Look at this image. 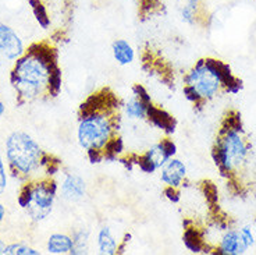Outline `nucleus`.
<instances>
[{
	"label": "nucleus",
	"mask_w": 256,
	"mask_h": 255,
	"mask_svg": "<svg viewBox=\"0 0 256 255\" xmlns=\"http://www.w3.org/2000/svg\"><path fill=\"white\" fill-rule=\"evenodd\" d=\"M122 117V99L108 87L90 94L82 102L77 140L92 163L120 159L124 155L120 135Z\"/></svg>",
	"instance_id": "nucleus-1"
},
{
	"label": "nucleus",
	"mask_w": 256,
	"mask_h": 255,
	"mask_svg": "<svg viewBox=\"0 0 256 255\" xmlns=\"http://www.w3.org/2000/svg\"><path fill=\"white\" fill-rule=\"evenodd\" d=\"M10 83L22 103L58 96L62 88V70L56 49L46 42L32 44L14 62Z\"/></svg>",
	"instance_id": "nucleus-2"
},
{
	"label": "nucleus",
	"mask_w": 256,
	"mask_h": 255,
	"mask_svg": "<svg viewBox=\"0 0 256 255\" xmlns=\"http://www.w3.org/2000/svg\"><path fill=\"white\" fill-rule=\"evenodd\" d=\"M213 160L218 172L232 185H244V177L250 170L252 144L237 112H230L218 128L213 145Z\"/></svg>",
	"instance_id": "nucleus-3"
},
{
	"label": "nucleus",
	"mask_w": 256,
	"mask_h": 255,
	"mask_svg": "<svg viewBox=\"0 0 256 255\" xmlns=\"http://www.w3.org/2000/svg\"><path fill=\"white\" fill-rule=\"evenodd\" d=\"M4 147L10 172L24 183L40 177H53L62 167L60 160L44 152L38 142L24 131L12 133Z\"/></svg>",
	"instance_id": "nucleus-4"
},
{
	"label": "nucleus",
	"mask_w": 256,
	"mask_h": 255,
	"mask_svg": "<svg viewBox=\"0 0 256 255\" xmlns=\"http://www.w3.org/2000/svg\"><path fill=\"white\" fill-rule=\"evenodd\" d=\"M182 90L190 102L195 106H204L224 92H237L240 81L223 62L202 59L186 73Z\"/></svg>",
	"instance_id": "nucleus-5"
},
{
	"label": "nucleus",
	"mask_w": 256,
	"mask_h": 255,
	"mask_svg": "<svg viewBox=\"0 0 256 255\" xmlns=\"http://www.w3.org/2000/svg\"><path fill=\"white\" fill-rule=\"evenodd\" d=\"M58 192V184L53 177L26 181L18 195V204L35 222L45 220L53 210Z\"/></svg>",
	"instance_id": "nucleus-6"
},
{
	"label": "nucleus",
	"mask_w": 256,
	"mask_h": 255,
	"mask_svg": "<svg viewBox=\"0 0 256 255\" xmlns=\"http://www.w3.org/2000/svg\"><path fill=\"white\" fill-rule=\"evenodd\" d=\"M176 155V144L170 138H163L159 142L149 147L140 155H135L132 163L138 166L142 172L154 173L159 172L167 160Z\"/></svg>",
	"instance_id": "nucleus-7"
},
{
	"label": "nucleus",
	"mask_w": 256,
	"mask_h": 255,
	"mask_svg": "<svg viewBox=\"0 0 256 255\" xmlns=\"http://www.w3.org/2000/svg\"><path fill=\"white\" fill-rule=\"evenodd\" d=\"M160 180L164 184L168 197L173 201H177L186 180V166L184 162L174 156L170 158L166 165L160 169Z\"/></svg>",
	"instance_id": "nucleus-8"
},
{
	"label": "nucleus",
	"mask_w": 256,
	"mask_h": 255,
	"mask_svg": "<svg viewBox=\"0 0 256 255\" xmlns=\"http://www.w3.org/2000/svg\"><path fill=\"white\" fill-rule=\"evenodd\" d=\"M154 106V105L146 91L141 85H135L132 88V95L130 96L127 102L122 103V115H126L130 120L149 123Z\"/></svg>",
	"instance_id": "nucleus-9"
},
{
	"label": "nucleus",
	"mask_w": 256,
	"mask_h": 255,
	"mask_svg": "<svg viewBox=\"0 0 256 255\" xmlns=\"http://www.w3.org/2000/svg\"><path fill=\"white\" fill-rule=\"evenodd\" d=\"M176 10L180 20L191 27L209 26L210 14L205 0H176Z\"/></svg>",
	"instance_id": "nucleus-10"
},
{
	"label": "nucleus",
	"mask_w": 256,
	"mask_h": 255,
	"mask_svg": "<svg viewBox=\"0 0 256 255\" xmlns=\"http://www.w3.org/2000/svg\"><path fill=\"white\" fill-rule=\"evenodd\" d=\"M26 53V46L18 34L10 26L0 23V55L6 60L16 62Z\"/></svg>",
	"instance_id": "nucleus-11"
},
{
	"label": "nucleus",
	"mask_w": 256,
	"mask_h": 255,
	"mask_svg": "<svg viewBox=\"0 0 256 255\" xmlns=\"http://www.w3.org/2000/svg\"><path fill=\"white\" fill-rule=\"evenodd\" d=\"M58 192L66 201L76 202L85 197L86 183L81 176H78L76 173H66L62 180V184L58 185Z\"/></svg>",
	"instance_id": "nucleus-12"
},
{
	"label": "nucleus",
	"mask_w": 256,
	"mask_h": 255,
	"mask_svg": "<svg viewBox=\"0 0 256 255\" xmlns=\"http://www.w3.org/2000/svg\"><path fill=\"white\" fill-rule=\"evenodd\" d=\"M248 251V247L245 245L240 229L228 227L224 231L222 240L218 241V248L214 254L222 255H241Z\"/></svg>",
	"instance_id": "nucleus-13"
},
{
	"label": "nucleus",
	"mask_w": 256,
	"mask_h": 255,
	"mask_svg": "<svg viewBox=\"0 0 256 255\" xmlns=\"http://www.w3.org/2000/svg\"><path fill=\"white\" fill-rule=\"evenodd\" d=\"M138 6V17L141 21L154 19L166 12L164 0H135Z\"/></svg>",
	"instance_id": "nucleus-14"
},
{
	"label": "nucleus",
	"mask_w": 256,
	"mask_h": 255,
	"mask_svg": "<svg viewBox=\"0 0 256 255\" xmlns=\"http://www.w3.org/2000/svg\"><path fill=\"white\" fill-rule=\"evenodd\" d=\"M72 247H74L72 237L68 236V234H64V233H54V234H52L48 238V244H46L48 252L56 255L71 254L72 252Z\"/></svg>",
	"instance_id": "nucleus-15"
},
{
	"label": "nucleus",
	"mask_w": 256,
	"mask_h": 255,
	"mask_svg": "<svg viewBox=\"0 0 256 255\" xmlns=\"http://www.w3.org/2000/svg\"><path fill=\"white\" fill-rule=\"evenodd\" d=\"M112 53L120 66H128L135 60L134 48L126 39H116L112 45Z\"/></svg>",
	"instance_id": "nucleus-16"
},
{
	"label": "nucleus",
	"mask_w": 256,
	"mask_h": 255,
	"mask_svg": "<svg viewBox=\"0 0 256 255\" xmlns=\"http://www.w3.org/2000/svg\"><path fill=\"white\" fill-rule=\"evenodd\" d=\"M98 249L100 254L114 255L120 249V244L116 240L109 226H103L98 233Z\"/></svg>",
	"instance_id": "nucleus-17"
},
{
	"label": "nucleus",
	"mask_w": 256,
	"mask_h": 255,
	"mask_svg": "<svg viewBox=\"0 0 256 255\" xmlns=\"http://www.w3.org/2000/svg\"><path fill=\"white\" fill-rule=\"evenodd\" d=\"M72 252L71 254H85L88 251V242H90V231L86 229H80L74 231L72 234Z\"/></svg>",
	"instance_id": "nucleus-18"
},
{
	"label": "nucleus",
	"mask_w": 256,
	"mask_h": 255,
	"mask_svg": "<svg viewBox=\"0 0 256 255\" xmlns=\"http://www.w3.org/2000/svg\"><path fill=\"white\" fill-rule=\"evenodd\" d=\"M7 255H38L40 254L38 249L32 248L26 244L21 242H14V244H7L6 248Z\"/></svg>",
	"instance_id": "nucleus-19"
},
{
	"label": "nucleus",
	"mask_w": 256,
	"mask_h": 255,
	"mask_svg": "<svg viewBox=\"0 0 256 255\" xmlns=\"http://www.w3.org/2000/svg\"><path fill=\"white\" fill-rule=\"evenodd\" d=\"M30 3L32 5V10H34V14L36 16V20L44 27L48 26L49 24V17H48L45 7L39 3V0H30Z\"/></svg>",
	"instance_id": "nucleus-20"
},
{
	"label": "nucleus",
	"mask_w": 256,
	"mask_h": 255,
	"mask_svg": "<svg viewBox=\"0 0 256 255\" xmlns=\"http://www.w3.org/2000/svg\"><path fill=\"white\" fill-rule=\"evenodd\" d=\"M240 233H241V237H242L245 245L248 247V249L252 248L255 245V236H254V231L250 230V227L245 226V227H241L240 229Z\"/></svg>",
	"instance_id": "nucleus-21"
},
{
	"label": "nucleus",
	"mask_w": 256,
	"mask_h": 255,
	"mask_svg": "<svg viewBox=\"0 0 256 255\" xmlns=\"http://www.w3.org/2000/svg\"><path fill=\"white\" fill-rule=\"evenodd\" d=\"M7 187V170L6 166H4V162H3V158L0 155V195L4 192Z\"/></svg>",
	"instance_id": "nucleus-22"
},
{
	"label": "nucleus",
	"mask_w": 256,
	"mask_h": 255,
	"mask_svg": "<svg viewBox=\"0 0 256 255\" xmlns=\"http://www.w3.org/2000/svg\"><path fill=\"white\" fill-rule=\"evenodd\" d=\"M4 216H6V208H4V205L0 202V224L4 220Z\"/></svg>",
	"instance_id": "nucleus-23"
},
{
	"label": "nucleus",
	"mask_w": 256,
	"mask_h": 255,
	"mask_svg": "<svg viewBox=\"0 0 256 255\" xmlns=\"http://www.w3.org/2000/svg\"><path fill=\"white\" fill-rule=\"evenodd\" d=\"M6 248H7V244L0 238V255H6Z\"/></svg>",
	"instance_id": "nucleus-24"
},
{
	"label": "nucleus",
	"mask_w": 256,
	"mask_h": 255,
	"mask_svg": "<svg viewBox=\"0 0 256 255\" xmlns=\"http://www.w3.org/2000/svg\"><path fill=\"white\" fill-rule=\"evenodd\" d=\"M4 112H6V106H4V103H3L2 98H0V117L4 115Z\"/></svg>",
	"instance_id": "nucleus-25"
},
{
	"label": "nucleus",
	"mask_w": 256,
	"mask_h": 255,
	"mask_svg": "<svg viewBox=\"0 0 256 255\" xmlns=\"http://www.w3.org/2000/svg\"><path fill=\"white\" fill-rule=\"evenodd\" d=\"M4 60H6V59H4L3 56H2V55H0V69L3 67V63H4Z\"/></svg>",
	"instance_id": "nucleus-26"
}]
</instances>
